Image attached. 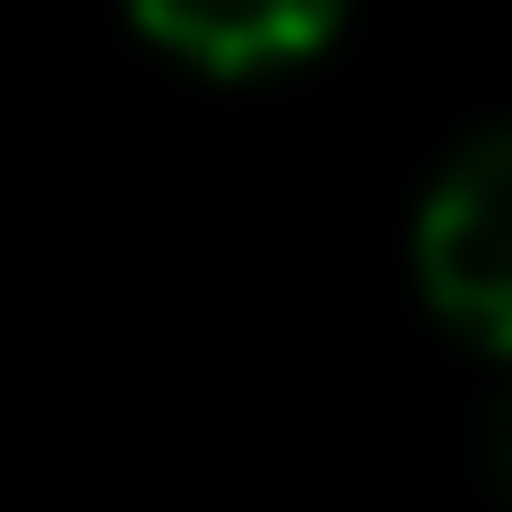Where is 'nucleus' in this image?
Returning a JSON list of instances; mask_svg holds the SVG:
<instances>
[{"label":"nucleus","instance_id":"obj_1","mask_svg":"<svg viewBox=\"0 0 512 512\" xmlns=\"http://www.w3.org/2000/svg\"><path fill=\"white\" fill-rule=\"evenodd\" d=\"M414 288L459 342L512 360V117L432 171L414 207Z\"/></svg>","mask_w":512,"mask_h":512},{"label":"nucleus","instance_id":"obj_2","mask_svg":"<svg viewBox=\"0 0 512 512\" xmlns=\"http://www.w3.org/2000/svg\"><path fill=\"white\" fill-rule=\"evenodd\" d=\"M126 18L207 81H279L342 36L351 0H126Z\"/></svg>","mask_w":512,"mask_h":512},{"label":"nucleus","instance_id":"obj_3","mask_svg":"<svg viewBox=\"0 0 512 512\" xmlns=\"http://www.w3.org/2000/svg\"><path fill=\"white\" fill-rule=\"evenodd\" d=\"M512 369V360H504ZM486 477H495V495L512 504V378L495 387V405H486Z\"/></svg>","mask_w":512,"mask_h":512}]
</instances>
